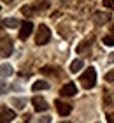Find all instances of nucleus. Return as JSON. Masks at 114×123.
<instances>
[{"label":"nucleus","mask_w":114,"mask_h":123,"mask_svg":"<svg viewBox=\"0 0 114 123\" xmlns=\"http://www.w3.org/2000/svg\"><path fill=\"white\" fill-rule=\"evenodd\" d=\"M18 23H19V21L16 19V18H5L4 19V26H7V28H16Z\"/></svg>","instance_id":"4468645a"},{"label":"nucleus","mask_w":114,"mask_h":123,"mask_svg":"<svg viewBox=\"0 0 114 123\" xmlns=\"http://www.w3.org/2000/svg\"><path fill=\"white\" fill-rule=\"evenodd\" d=\"M9 102H11V105H14V107H18V109H23L26 105V100L25 98H19V97H12Z\"/></svg>","instance_id":"9d476101"},{"label":"nucleus","mask_w":114,"mask_h":123,"mask_svg":"<svg viewBox=\"0 0 114 123\" xmlns=\"http://www.w3.org/2000/svg\"><path fill=\"white\" fill-rule=\"evenodd\" d=\"M60 93L63 95V97H72V95L77 93V88H76V85H74V83H67V85L61 86Z\"/></svg>","instance_id":"423d86ee"},{"label":"nucleus","mask_w":114,"mask_h":123,"mask_svg":"<svg viewBox=\"0 0 114 123\" xmlns=\"http://www.w3.org/2000/svg\"><path fill=\"white\" fill-rule=\"evenodd\" d=\"M109 62H114V53H112L111 56H109Z\"/></svg>","instance_id":"412c9836"},{"label":"nucleus","mask_w":114,"mask_h":123,"mask_svg":"<svg viewBox=\"0 0 114 123\" xmlns=\"http://www.w3.org/2000/svg\"><path fill=\"white\" fill-rule=\"evenodd\" d=\"M81 86L86 88V90H90V88H93L96 85V70L93 69V67H88L86 70L81 74Z\"/></svg>","instance_id":"f257e3e1"},{"label":"nucleus","mask_w":114,"mask_h":123,"mask_svg":"<svg viewBox=\"0 0 114 123\" xmlns=\"http://www.w3.org/2000/svg\"><path fill=\"white\" fill-rule=\"evenodd\" d=\"M32 104H33V109H35L37 113H44V111L49 109L48 102H46L42 97H33V98H32Z\"/></svg>","instance_id":"7ed1b4c3"},{"label":"nucleus","mask_w":114,"mask_h":123,"mask_svg":"<svg viewBox=\"0 0 114 123\" xmlns=\"http://www.w3.org/2000/svg\"><path fill=\"white\" fill-rule=\"evenodd\" d=\"M0 113H2V123H9L11 120H14V111H11L9 107H5V105H2L0 107Z\"/></svg>","instance_id":"0eeeda50"},{"label":"nucleus","mask_w":114,"mask_h":123,"mask_svg":"<svg viewBox=\"0 0 114 123\" xmlns=\"http://www.w3.org/2000/svg\"><path fill=\"white\" fill-rule=\"evenodd\" d=\"M83 60H74L72 62V63H70V72H74V74H76V72H79V70H81L83 69Z\"/></svg>","instance_id":"ddd939ff"},{"label":"nucleus","mask_w":114,"mask_h":123,"mask_svg":"<svg viewBox=\"0 0 114 123\" xmlns=\"http://www.w3.org/2000/svg\"><path fill=\"white\" fill-rule=\"evenodd\" d=\"M53 120H51V116L49 114H46V116H41V118H37L35 123H51Z\"/></svg>","instance_id":"dca6fc26"},{"label":"nucleus","mask_w":114,"mask_h":123,"mask_svg":"<svg viewBox=\"0 0 114 123\" xmlns=\"http://www.w3.org/2000/svg\"><path fill=\"white\" fill-rule=\"evenodd\" d=\"M12 76V67L9 63H2V79H9V77Z\"/></svg>","instance_id":"9b49d317"},{"label":"nucleus","mask_w":114,"mask_h":123,"mask_svg":"<svg viewBox=\"0 0 114 123\" xmlns=\"http://www.w3.org/2000/svg\"><path fill=\"white\" fill-rule=\"evenodd\" d=\"M32 30H33V25L30 23V21H25L23 26H21V30H19V39H21V41L28 39V37H30V33H32Z\"/></svg>","instance_id":"39448f33"},{"label":"nucleus","mask_w":114,"mask_h":123,"mask_svg":"<svg viewBox=\"0 0 114 123\" xmlns=\"http://www.w3.org/2000/svg\"><path fill=\"white\" fill-rule=\"evenodd\" d=\"M105 81H109V83H112V81H114V69H112V70H109V72L105 74Z\"/></svg>","instance_id":"a211bd4d"},{"label":"nucleus","mask_w":114,"mask_h":123,"mask_svg":"<svg viewBox=\"0 0 114 123\" xmlns=\"http://www.w3.org/2000/svg\"><path fill=\"white\" fill-rule=\"evenodd\" d=\"M49 88V83L48 81H35L32 85V90L33 92H41V90H48Z\"/></svg>","instance_id":"1a4fd4ad"},{"label":"nucleus","mask_w":114,"mask_h":123,"mask_svg":"<svg viewBox=\"0 0 114 123\" xmlns=\"http://www.w3.org/2000/svg\"><path fill=\"white\" fill-rule=\"evenodd\" d=\"M95 21H96V25H104V23H107L111 18H109V14H102V12H96L95 16Z\"/></svg>","instance_id":"f8f14e48"},{"label":"nucleus","mask_w":114,"mask_h":123,"mask_svg":"<svg viewBox=\"0 0 114 123\" xmlns=\"http://www.w3.org/2000/svg\"><path fill=\"white\" fill-rule=\"evenodd\" d=\"M102 41H104L105 46H114V28H112V33H111V35H105Z\"/></svg>","instance_id":"2eb2a0df"},{"label":"nucleus","mask_w":114,"mask_h":123,"mask_svg":"<svg viewBox=\"0 0 114 123\" xmlns=\"http://www.w3.org/2000/svg\"><path fill=\"white\" fill-rule=\"evenodd\" d=\"M54 105H56V111H58L60 116H68V114H70V111H72V105L61 102V100H56Z\"/></svg>","instance_id":"20e7f679"},{"label":"nucleus","mask_w":114,"mask_h":123,"mask_svg":"<svg viewBox=\"0 0 114 123\" xmlns=\"http://www.w3.org/2000/svg\"><path fill=\"white\" fill-rule=\"evenodd\" d=\"M104 7H107V9H114V0H104Z\"/></svg>","instance_id":"6ab92c4d"},{"label":"nucleus","mask_w":114,"mask_h":123,"mask_svg":"<svg viewBox=\"0 0 114 123\" xmlns=\"http://www.w3.org/2000/svg\"><path fill=\"white\" fill-rule=\"evenodd\" d=\"M42 74H58V70H54L53 67H44V69H42Z\"/></svg>","instance_id":"f3484780"},{"label":"nucleus","mask_w":114,"mask_h":123,"mask_svg":"<svg viewBox=\"0 0 114 123\" xmlns=\"http://www.w3.org/2000/svg\"><path fill=\"white\" fill-rule=\"evenodd\" d=\"M30 9H32V7H28V5H25V7H23L21 11H23V12H25L26 16H32V11H30Z\"/></svg>","instance_id":"aec40b11"},{"label":"nucleus","mask_w":114,"mask_h":123,"mask_svg":"<svg viewBox=\"0 0 114 123\" xmlns=\"http://www.w3.org/2000/svg\"><path fill=\"white\" fill-rule=\"evenodd\" d=\"M11 53H12V44H11V42L7 44V39L4 37L2 39V56L5 58V56H9Z\"/></svg>","instance_id":"6e6552de"},{"label":"nucleus","mask_w":114,"mask_h":123,"mask_svg":"<svg viewBox=\"0 0 114 123\" xmlns=\"http://www.w3.org/2000/svg\"><path fill=\"white\" fill-rule=\"evenodd\" d=\"M49 41H51V30H49L46 25H39V28H37V37H35L37 46H44V44H48Z\"/></svg>","instance_id":"f03ea898"}]
</instances>
